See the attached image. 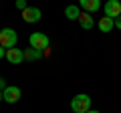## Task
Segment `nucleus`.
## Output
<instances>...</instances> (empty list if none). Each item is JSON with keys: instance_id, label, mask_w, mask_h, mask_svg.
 I'll use <instances>...</instances> for the list:
<instances>
[{"instance_id": "nucleus-6", "label": "nucleus", "mask_w": 121, "mask_h": 113, "mask_svg": "<svg viewBox=\"0 0 121 113\" xmlns=\"http://www.w3.org/2000/svg\"><path fill=\"white\" fill-rule=\"evenodd\" d=\"M20 87H14V85H8L4 91V101L6 103H16L18 99H20Z\"/></svg>"}, {"instance_id": "nucleus-14", "label": "nucleus", "mask_w": 121, "mask_h": 113, "mask_svg": "<svg viewBox=\"0 0 121 113\" xmlns=\"http://www.w3.org/2000/svg\"><path fill=\"white\" fill-rule=\"evenodd\" d=\"M6 87H8V85H6V81H4V77H0V91L4 93V91H6Z\"/></svg>"}, {"instance_id": "nucleus-15", "label": "nucleus", "mask_w": 121, "mask_h": 113, "mask_svg": "<svg viewBox=\"0 0 121 113\" xmlns=\"http://www.w3.org/2000/svg\"><path fill=\"white\" fill-rule=\"evenodd\" d=\"M115 26H117V28L121 30V16H119V18H115Z\"/></svg>"}, {"instance_id": "nucleus-12", "label": "nucleus", "mask_w": 121, "mask_h": 113, "mask_svg": "<svg viewBox=\"0 0 121 113\" xmlns=\"http://www.w3.org/2000/svg\"><path fill=\"white\" fill-rule=\"evenodd\" d=\"M40 55H43V51H36V48H26L24 51L26 61H36V59H40Z\"/></svg>"}, {"instance_id": "nucleus-3", "label": "nucleus", "mask_w": 121, "mask_h": 113, "mask_svg": "<svg viewBox=\"0 0 121 113\" xmlns=\"http://www.w3.org/2000/svg\"><path fill=\"white\" fill-rule=\"evenodd\" d=\"M28 43H30V48L44 51V48H48V44H51V39H48L47 35H43V32H32V35L28 36Z\"/></svg>"}, {"instance_id": "nucleus-11", "label": "nucleus", "mask_w": 121, "mask_h": 113, "mask_svg": "<svg viewBox=\"0 0 121 113\" xmlns=\"http://www.w3.org/2000/svg\"><path fill=\"white\" fill-rule=\"evenodd\" d=\"M65 16L69 18V20H79V16H81V8L75 6V4L67 6V8H65Z\"/></svg>"}, {"instance_id": "nucleus-2", "label": "nucleus", "mask_w": 121, "mask_h": 113, "mask_svg": "<svg viewBox=\"0 0 121 113\" xmlns=\"http://www.w3.org/2000/svg\"><path fill=\"white\" fill-rule=\"evenodd\" d=\"M18 43V35L14 28H2L0 30V47H4L6 51L8 48H14Z\"/></svg>"}, {"instance_id": "nucleus-9", "label": "nucleus", "mask_w": 121, "mask_h": 113, "mask_svg": "<svg viewBox=\"0 0 121 113\" xmlns=\"http://www.w3.org/2000/svg\"><path fill=\"white\" fill-rule=\"evenodd\" d=\"M99 30L101 32H111L113 28H115V20L113 18H109V16H101V20H99Z\"/></svg>"}, {"instance_id": "nucleus-10", "label": "nucleus", "mask_w": 121, "mask_h": 113, "mask_svg": "<svg viewBox=\"0 0 121 113\" xmlns=\"http://www.w3.org/2000/svg\"><path fill=\"white\" fill-rule=\"evenodd\" d=\"M79 24H81L85 30H89V28L95 26V20H93V16H91L89 12H81V16H79Z\"/></svg>"}, {"instance_id": "nucleus-8", "label": "nucleus", "mask_w": 121, "mask_h": 113, "mask_svg": "<svg viewBox=\"0 0 121 113\" xmlns=\"http://www.w3.org/2000/svg\"><path fill=\"white\" fill-rule=\"evenodd\" d=\"M79 8H83V12L93 14V12H97V10L101 8V2L99 0H81V2H79Z\"/></svg>"}, {"instance_id": "nucleus-4", "label": "nucleus", "mask_w": 121, "mask_h": 113, "mask_svg": "<svg viewBox=\"0 0 121 113\" xmlns=\"http://www.w3.org/2000/svg\"><path fill=\"white\" fill-rule=\"evenodd\" d=\"M105 16H109V18H119L121 16V2H117V0H109L107 4H105Z\"/></svg>"}, {"instance_id": "nucleus-1", "label": "nucleus", "mask_w": 121, "mask_h": 113, "mask_svg": "<svg viewBox=\"0 0 121 113\" xmlns=\"http://www.w3.org/2000/svg\"><path fill=\"white\" fill-rule=\"evenodd\" d=\"M71 109H73L75 113H87V111H91V97L85 95V93L75 95L73 101H71Z\"/></svg>"}, {"instance_id": "nucleus-5", "label": "nucleus", "mask_w": 121, "mask_h": 113, "mask_svg": "<svg viewBox=\"0 0 121 113\" xmlns=\"http://www.w3.org/2000/svg\"><path fill=\"white\" fill-rule=\"evenodd\" d=\"M6 59H8V63H12V65H20L22 61H24V51H20V48H8L6 51Z\"/></svg>"}, {"instance_id": "nucleus-16", "label": "nucleus", "mask_w": 121, "mask_h": 113, "mask_svg": "<svg viewBox=\"0 0 121 113\" xmlns=\"http://www.w3.org/2000/svg\"><path fill=\"white\" fill-rule=\"evenodd\" d=\"M2 56H6V51H4V47H0V59Z\"/></svg>"}, {"instance_id": "nucleus-18", "label": "nucleus", "mask_w": 121, "mask_h": 113, "mask_svg": "<svg viewBox=\"0 0 121 113\" xmlns=\"http://www.w3.org/2000/svg\"><path fill=\"white\" fill-rule=\"evenodd\" d=\"M87 113H101V111H95V109H91V111H87Z\"/></svg>"}, {"instance_id": "nucleus-17", "label": "nucleus", "mask_w": 121, "mask_h": 113, "mask_svg": "<svg viewBox=\"0 0 121 113\" xmlns=\"http://www.w3.org/2000/svg\"><path fill=\"white\" fill-rule=\"evenodd\" d=\"M0 101H4V93L2 91H0Z\"/></svg>"}, {"instance_id": "nucleus-7", "label": "nucleus", "mask_w": 121, "mask_h": 113, "mask_svg": "<svg viewBox=\"0 0 121 113\" xmlns=\"http://www.w3.org/2000/svg\"><path fill=\"white\" fill-rule=\"evenodd\" d=\"M40 16H43V12H40L36 6H28V8L22 12V18H24L26 22H39Z\"/></svg>"}, {"instance_id": "nucleus-13", "label": "nucleus", "mask_w": 121, "mask_h": 113, "mask_svg": "<svg viewBox=\"0 0 121 113\" xmlns=\"http://www.w3.org/2000/svg\"><path fill=\"white\" fill-rule=\"evenodd\" d=\"M14 6H16L18 10H22V12H24V10L28 8V6H26V2H24V0H16V4H14Z\"/></svg>"}]
</instances>
